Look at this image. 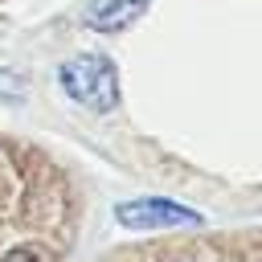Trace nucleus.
Instances as JSON below:
<instances>
[{
    "instance_id": "1",
    "label": "nucleus",
    "mask_w": 262,
    "mask_h": 262,
    "mask_svg": "<svg viewBox=\"0 0 262 262\" xmlns=\"http://www.w3.org/2000/svg\"><path fill=\"white\" fill-rule=\"evenodd\" d=\"M61 90L86 111H111L119 102V74L102 53H78L57 70Z\"/></svg>"
},
{
    "instance_id": "2",
    "label": "nucleus",
    "mask_w": 262,
    "mask_h": 262,
    "mask_svg": "<svg viewBox=\"0 0 262 262\" xmlns=\"http://www.w3.org/2000/svg\"><path fill=\"white\" fill-rule=\"evenodd\" d=\"M119 225L127 229H168V225H192L196 213L184 209V205H172V201H160V196H143V201H123L115 209Z\"/></svg>"
},
{
    "instance_id": "3",
    "label": "nucleus",
    "mask_w": 262,
    "mask_h": 262,
    "mask_svg": "<svg viewBox=\"0 0 262 262\" xmlns=\"http://www.w3.org/2000/svg\"><path fill=\"white\" fill-rule=\"evenodd\" d=\"M143 8H147V0H98V4L90 8L86 25L98 29V33H119V29H127L135 16H143Z\"/></svg>"
},
{
    "instance_id": "4",
    "label": "nucleus",
    "mask_w": 262,
    "mask_h": 262,
    "mask_svg": "<svg viewBox=\"0 0 262 262\" xmlns=\"http://www.w3.org/2000/svg\"><path fill=\"white\" fill-rule=\"evenodd\" d=\"M0 262H49V254L37 250V246H29V242H20V246H12Z\"/></svg>"
}]
</instances>
